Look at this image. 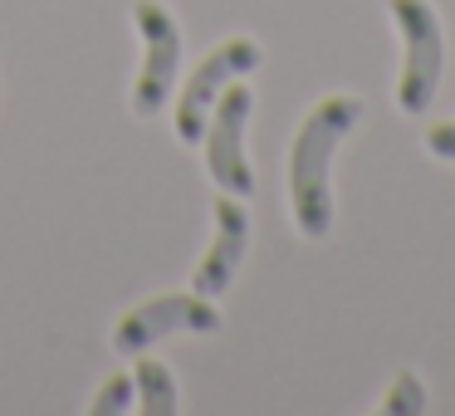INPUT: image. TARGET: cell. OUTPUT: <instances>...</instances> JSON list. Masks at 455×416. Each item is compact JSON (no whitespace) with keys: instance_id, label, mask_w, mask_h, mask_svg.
<instances>
[{"instance_id":"obj_5","label":"cell","mask_w":455,"mask_h":416,"mask_svg":"<svg viewBox=\"0 0 455 416\" xmlns=\"http://www.w3.org/2000/svg\"><path fill=\"white\" fill-rule=\"evenodd\" d=\"M250 108H255V93L250 84H230L226 93L216 99L206 118V132H201V148H206V172L220 191H235V196H250L255 191V172L245 162V123Z\"/></svg>"},{"instance_id":"obj_4","label":"cell","mask_w":455,"mask_h":416,"mask_svg":"<svg viewBox=\"0 0 455 416\" xmlns=\"http://www.w3.org/2000/svg\"><path fill=\"white\" fill-rule=\"evenodd\" d=\"M132 20H138V35H142V69H138V84H132V113L157 118L181 69V25L162 0H138Z\"/></svg>"},{"instance_id":"obj_7","label":"cell","mask_w":455,"mask_h":416,"mask_svg":"<svg viewBox=\"0 0 455 416\" xmlns=\"http://www.w3.org/2000/svg\"><path fill=\"white\" fill-rule=\"evenodd\" d=\"M245 250H250V211L240 206L235 191H226V196H216V236H211L206 255L196 260L191 289L206 299H220L230 289V279H235Z\"/></svg>"},{"instance_id":"obj_6","label":"cell","mask_w":455,"mask_h":416,"mask_svg":"<svg viewBox=\"0 0 455 416\" xmlns=\"http://www.w3.org/2000/svg\"><path fill=\"white\" fill-rule=\"evenodd\" d=\"M216 328H220V314L206 294H196V289L191 294H157L118 318L113 348L118 353H148L167 333H216Z\"/></svg>"},{"instance_id":"obj_1","label":"cell","mask_w":455,"mask_h":416,"mask_svg":"<svg viewBox=\"0 0 455 416\" xmlns=\"http://www.w3.org/2000/svg\"><path fill=\"white\" fill-rule=\"evenodd\" d=\"M363 118V99L353 93H328L304 113L289 148V211H294L299 236L323 240L333 230V152Z\"/></svg>"},{"instance_id":"obj_3","label":"cell","mask_w":455,"mask_h":416,"mask_svg":"<svg viewBox=\"0 0 455 416\" xmlns=\"http://www.w3.org/2000/svg\"><path fill=\"white\" fill-rule=\"evenodd\" d=\"M259 60H265V54H259V44L250 40V35H230V40H220L216 50L196 64V74L187 79V89H181V99H177V138L187 142V148H196V142H201L216 99L235 79H245Z\"/></svg>"},{"instance_id":"obj_9","label":"cell","mask_w":455,"mask_h":416,"mask_svg":"<svg viewBox=\"0 0 455 416\" xmlns=\"http://www.w3.org/2000/svg\"><path fill=\"white\" fill-rule=\"evenodd\" d=\"M382 412L387 416H421L426 412V382L411 367H402V372L392 377V387H387V396H382Z\"/></svg>"},{"instance_id":"obj_8","label":"cell","mask_w":455,"mask_h":416,"mask_svg":"<svg viewBox=\"0 0 455 416\" xmlns=\"http://www.w3.org/2000/svg\"><path fill=\"white\" fill-rule=\"evenodd\" d=\"M132 387H138V402L148 416H177V377H172L167 363H157V357H142L138 372H132Z\"/></svg>"},{"instance_id":"obj_10","label":"cell","mask_w":455,"mask_h":416,"mask_svg":"<svg viewBox=\"0 0 455 416\" xmlns=\"http://www.w3.org/2000/svg\"><path fill=\"white\" fill-rule=\"evenodd\" d=\"M132 392H138V387H132V377L113 372L108 382L99 387V396H93V402H89V412H93V416H113V412H128V406H132Z\"/></svg>"},{"instance_id":"obj_11","label":"cell","mask_w":455,"mask_h":416,"mask_svg":"<svg viewBox=\"0 0 455 416\" xmlns=\"http://www.w3.org/2000/svg\"><path fill=\"white\" fill-rule=\"evenodd\" d=\"M426 152L441 162H455V123H435V128H426Z\"/></svg>"},{"instance_id":"obj_2","label":"cell","mask_w":455,"mask_h":416,"mask_svg":"<svg viewBox=\"0 0 455 416\" xmlns=\"http://www.w3.org/2000/svg\"><path fill=\"white\" fill-rule=\"evenodd\" d=\"M396 30H402V79H396V108L406 118H421L441 89L445 69V35L431 0H387Z\"/></svg>"}]
</instances>
